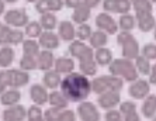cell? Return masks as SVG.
<instances>
[{"label": "cell", "instance_id": "obj_16", "mask_svg": "<svg viewBox=\"0 0 156 121\" xmlns=\"http://www.w3.org/2000/svg\"><path fill=\"white\" fill-rule=\"evenodd\" d=\"M30 97L33 100L34 104L37 106H44L45 103H48V97H49V93L47 92V87L44 84H33L30 87Z\"/></svg>", "mask_w": 156, "mask_h": 121}, {"label": "cell", "instance_id": "obj_55", "mask_svg": "<svg viewBox=\"0 0 156 121\" xmlns=\"http://www.w3.org/2000/svg\"><path fill=\"white\" fill-rule=\"evenodd\" d=\"M151 3H156V0H151Z\"/></svg>", "mask_w": 156, "mask_h": 121}, {"label": "cell", "instance_id": "obj_28", "mask_svg": "<svg viewBox=\"0 0 156 121\" xmlns=\"http://www.w3.org/2000/svg\"><path fill=\"white\" fill-rule=\"evenodd\" d=\"M40 24L42 27V30L52 31V30H55L56 26H58V19H56V16L54 13H45V14H41Z\"/></svg>", "mask_w": 156, "mask_h": 121}, {"label": "cell", "instance_id": "obj_56", "mask_svg": "<svg viewBox=\"0 0 156 121\" xmlns=\"http://www.w3.org/2000/svg\"><path fill=\"white\" fill-rule=\"evenodd\" d=\"M152 121H156V116H155V117H153V118H152Z\"/></svg>", "mask_w": 156, "mask_h": 121}, {"label": "cell", "instance_id": "obj_48", "mask_svg": "<svg viewBox=\"0 0 156 121\" xmlns=\"http://www.w3.org/2000/svg\"><path fill=\"white\" fill-rule=\"evenodd\" d=\"M83 4H86L89 9H93V7H97L98 4L101 3V0H82Z\"/></svg>", "mask_w": 156, "mask_h": 121}, {"label": "cell", "instance_id": "obj_43", "mask_svg": "<svg viewBox=\"0 0 156 121\" xmlns=\"http://www.w3.org/2000/svg\"><path fill=\"white\" fill-rule=\"evenodd\" d=\"M136 110V107H135V103L134 101H124V103H120V113L122 114V116H125V114L131 113V111H135Z\"/></svg>", "mask_w": 156, "mask_h": 121}, {"label": "cell", "instance_id": "obj_23", "mask_svg": "<svg viewBox=\"0 0 156 121\" xmlns=\"http://www.w3.org/2000/svg\"><path fill=\"white\" fill-rule=\"evenodd\" d=\"M61 82H62L61 75L56 73L55 70H48L42 76V84L47 89H51V90H55L56 87H59Z\"/></svg>", "mask_w": 156, "mask_h": 121}, {"label": "cell", "instance_id": "obj_45", "mask_svg": "<svg viewBox=\"0 0 156 121\" xmlns=\"http://www.w3.org/2000/svg\"><path fill=\"white\" fill-rule=\"evenodd\" d=\"M105 121H124L122 120V114L118 110H108L105 113Z\"/></svg>", "mask_w": 156, "mask_h": 121}, {"label": "cell", "instance_id": "obj_35", "mask_svg": "<svg viewBox=\"0 0 156 121\" xmlns=\"http://www.w3.org/2000/svg\"><path fill=\"white\" fill-rule=\"evenodd\" d=\"M91 34H93V30H91V27L89 26L87 23L79 24V27H77V30H76V37L79 38L80 41L89 40V38L91 37Z\"/></svg>", "mask_w": 156, "mask_h": 121}, {"label": "cell", "instance_id": "obj_41", "mask_svg": "<svg viewBox=\"0 0 156 121\" xmlns=\"http://www.w3.org/2000/svg\"><path fill=\"white\" fill-rule=\"evenodd\" d=\"M59 114H61V110H59V109L49 107V109L45 110V113H44V120L45 121H58Z\"/></svg>", "mask_w": 156, "mask_h": 121}, {"label": "cell", "instance_id": "obj_1", "mask_svg": "<svg viewBox=\"0 0 156 121\" xmlns=\"http://www.w3.org/2000/svg\"><path fill=\"white\" fill-rule=\"evenodd\" d=\"M61 92L68 99V101H86V99L91 93V82L86 75L79 73V72H72L62 79Z\"/></svg>", "mask_w": 156, "mask_h": 121}, {"label": "cell", "instance_id": "obj_52", "mask_svg": "<svg viewBox=\"0 0 156 121\" xmlns=\"http://www.w3.org/2000/svg\"><path fill=\"white\" fill-rule=\"evenodd\" d=\"M6 3H9V4H14V3H17L18 0H4Z\"/></svg>", "mask_w": 156, "mask_h": 121}, {"label": "cell", "instance_id": "obj_19", "mask_svg": "<svg viewBox=\"0 0 156 121\" xmlns=\"http://www.w3.org/2000/svg\"><path fill=\"white\" fill-rule=\"evenodd\" d=\"M54 70L59 75H69L75 70V61L68 56H61L55 59Z\"/></svg>", "mask_w": 156, "mask_h": 121}, {"label": "cell", "instance_id": "obj_8", "mask_svg": "<svg viewBox=\"0 0 156 121\" xmlns=\"http://www.w3.org/2000/svg\"><path fill=\"white\" fill-rule=\"evenodd\" d=\"M149 92H151V84L145 79H136L128 87V94L135 100H144L146 96H149Z\"/></svg>", "mask_w": 156, "mask_h": 121}, {"label": "cell", "instance_id": "obj_15", "mask_svg": "<svg viewBox=\"0 0 156 121\" xmlns=\"http://www.w3.org/2000/svg\"><path fill=\"white\" fill-rule=\"evenodd\" d=\"M27 117V109L21 104L7 107L2 114L3 121H23Z\"/></svg>", "mask_w": 156, "mask_h": 121}, {"label": "cell", "instance_id": "obj_32", "mask_svg": "<svg viewBox=\"0 0 156 121\" xmlns=\"http://www.w3.org/2000/svg\"><path fill=\"white\" fill-rule=\"evenodd\" d=\"M135 68H136V72L141 75H149L151 73V62H149V59H146L145 56L142 55H138L135 58Z\"/></svg>", "mask_w": 156, "mask_h": 121}, {"label": "cell", "instance_id": "obj_14", "mask_svg": "<svg viewBox=\"0 0 156 121\" xmlns=\"http://www.w3.org/2000/svg\"><path fill=\"white\" fill-rule=\"evenodd\" d=\"M9 72V82L11 89H18L28 84L30 75L28 72H24L21 69H7Z\"/></svg>", "mask_w": 156, "mask_h": 121}, {"label": "cell", "instance_id": "obj_37", "mask_svg": "<svg viewBox=\"0 0 156 121\" xmlns=\"http://www.w3.org/2000/svg\"><path fill=\"white\" fill-rule=\"evenodd\" d=\"M24 37H26V34L24 31L18 28H14L10 31V37H9V45H18L24 42Z\"/></svg>", "mask_w": 156, "mask_h": 121}, {"label": "cell", "instance_id": "obj_36", "mask_svg": "<svg viewBox=\"0 0 156 121\" xmlns=\"http://www.w3.org/2000/svg\"><path fill=\"white\" fill-rule=\"evenodd\" d=\"M131 6L135 9V13H138V11H152L151 0H131Z\"/></svg>", "mask_w": 156, "mask_h": 121}, {"label": "cell", "instance_id": "obj_5", "mask_svg": "<svg viewBox=\"0 0 156 121\" xmlns=\"http://www.w3.org/2000/svg\"><path fill=\"white\" fill-rule=\"evenodd\" d=\"M117 41H118V44L121 47V51H122V56L125 59H135L136 56L141 54V48H139V44L136 38L132 35L131 33H124L121 31L118 35H117Z\"/></svg>", "mask_w": 156, "mask_h": 121}, {"label": "cell", "instance_id": "obj_38", "mask_svg": "<svg viewBox=\"0 0 156 121\" xmlns=\"http://www.w3.org/2000/svg\"><path fill=\"white\" fill-rule=\"evenodd\" d=\"M10 31L11 28L4 24V23H0V45H9V37H10Z\"/></svg>", "mask_w": 156, "mask_h": 121}, {"label": "cell", "instance_id": "obj_25", "mask_svg": "<svg viewBox=\"0 0 156 121\" xmlns=\"http://www.w3.org/2000/svg\"><path fill=\"white\" fill-rule=\"evenodd\" d=\"M48 103L51 104V107H55V109H59V110H65L68 107V99H66L63 93L58 92V90H52L49 93V97H48Z\"/></svg>", "mask_w": 156, "mask_h": 121}, {"label": "cell", "instance_id": "obj_40", "mask_svg": "<svg viewBox=\"0 0 156 121\" xmlns=\"http://www.w3.org/2000/svg\"><path fill=\"white\" fill-rule=\"evenodd\" d=\"M10 87V82H9V72L7 69L0 70V94L4 93Z\"/></svg>", "mask_w": 156, "mask_h": 121}, {"label": "cell", "instance_id": "obj_49", "mask_svg": "<svg viewBox=\"0 0 156 121\" xmlns=\"http://www.w3.org/2000/svg\"><path fill=\"white\" fill-rule=\"evenodd\" d=\"M149 84H156V65L151 68V73H149Z\"/></svg>", "mask_w": 156, "mask_h": 121}, {"label": "cell", "instance_id": "obj_27", "mask_svg": "<svg viewBox=\"0 0 156 121\" xmlns=\"http://www.w3.org/2000/svg\"><path fill=\"white\" fill-rule=\"evenodd\" d=\"M90 41V47L93 49H98V48H104L108 42V37H107V34L103 33V31H93L91 34V37L89 38Z\"/></svg>", "mask_w": 156, "mask_h": 121}, {"label": "cell", "instance_id": "obj_33", "mask_svg": "<svg viewBox=\"0 0 156 121\" xmlns=\"http://www.w3.org/2000/svg\"><path fill=\"white\" fill-rule=\"evenodd\" d=\"M27 120L28 121H45L44 120V111L40 106L33 104L27 109Z\"/></svg>", "mask_w": 156, "mask_h": 121}, {"label": "cell", "instance_id": "obj_44", "mask_svg": "<svg viewBox=\"0 0 156 121\" xmlns=\"http://www.w3.org/2000/svg\"><path fill=\"white\" fill-rule=\"evenodd\" d=\"M65 2L63 0H48V10L49 13H54V11H61L63 7Z\"/></svg>", "mask_w": 156, "mask_h": 121}, {"label": "cell", "instance_id": "obj_50", "mask_svg": "<svg viewBox=\"0 0 156 121\" xmlns=\"http://www.w3.org/2000/svg\"><path fill=\"white\" fill-rule=\"evenodd\" d=\"M65 4L69 9H76L79 4H82V0H65Z\"/></svg>", "mask_w": 156, "mask_h": 121}, {"label": "cell", "instance_id": "obj_6", "mask_svg": "<svg viewBox=\"0 0 156 121\" xmlns=\"http://www.w3.org/2000/svg\"><path fill=\"white\" fill-rule=\"evenodd\" d=\"M30 21L28 13L26 9H11V10L4 13V24L14 28H21L26 27Z\"/></svg>", "mask_w": 156, "mask_h": 121}, {"label": "cell", "instance_id": "obj_22", "mask_svg": "<svg viewBox=\"0 0 156 121\" xmlns=\"http://www.w3.org/2000/svg\"><path fill=\"white\" fill-rule=\"evenodd\" d=\"M142 116L146 118H153L156 116V96L155 94H149L144 99L141 107Z\"/></svg>", "mask_w": 156, "mask_h": 121}, {"label": "cell", "instance_id": "obj_12", "mask_svg": "<svg viewBox=\"0 0 156 121\" xmlns=\"http://www.w3.org/2000/svg\"><path fill=\"white\" fill-rule=\"evenodd\" d=\"M135 20H136V26L142 33H149L156 26L152 11H138V13H135Z\"/></svg>", "mask_w": 156, "mask_h": 121}, {"label": "cell", "instance_id": "obj_11", "mask_svg": "<svg viewBox=\"0 0 156 121\" xmlns=\"http://www.w3.org/2000/svg\"><path fill=\"white\" fill-rule=\"evenodd\" d=\"M121 103V96L120 92H107L98 96L97 104L101 107L103 110H114V107L120 106Z\"/></svg>", "mask_w": 156, "mask_h": 121}, {"label": "cell", "instance_id": "obj_46", "mask_svg": "<svg viewBox=\"0 0 156 121\" xmlns=\"http://www.w3.org/2000/svg\"><path fill=\"white\" fill-rule=\"evenodd\" d=\"M35 10L38 11L40 14L49 13V10H48V0H37L35 2Z\"/></svg>", "mask_w": 156, "mask_h": 121}, {"label": "cell", "instance_id": "obj_4", "mask_svg": "<svg viewBox=\"0 0 156 121\" xmlns=\"http://www.w3.org/2000/svg\"><path fill=\"white\" fill-rule=\"evenodd\" d=\"M124 86V80L117 76H97L91 82V92L103 94L107 92H120Z\"/></svg>", "mask_w": 156, "mask_h": 121}, {"label": "cell", "instance_id": "obj_20", "mask_svg": "<svg viewBox=\"0 0 156 121\" xmlns=\"http://www.w3.org/2000/svg\"><path fill=\"white\" fill-rule=\"evenodd\" d=\"M21 100V92L18 89H7L0 94V104L4 107H11L18 104Z\"/></svg>", "mask_w": 156, "mask_h": 121}, {"label": "cell", "instance_id": "obj_24", "mask_svg": "<svg viewBox=\"0 0 156 121\" xmlns=\"http://www.w3.org/2000/svg\"><path fill=\"white\" fill-rule=\"evenodd\" d=\"M14 56L16 52L11 47H9V45L2 47L0 48V68H3V69L10 68L13 61H14Z\"/></svg>", "mask_w": 156, "mask_h": 121}, {"label": "cell", "instance_id": "obj_53", "mask_svg": "<svg viewBox=\"0 0 156 121\" xmlns=\"http://www.w3.org/2000/svg\"><path fill=\"white\" fill-rule=\"evenodd\" d=\"M26 2H28V3H35L37 0H26Z\"/></svg>", "mask_w": 156, "mask_h": 121}, {"label": "cell", "instance_id": "obj_9", "mask_svg": "<svg viewBox=\"0 0 156 121\" xmlns=\"http://www.w3.org/2000/svg\"><path fill=\"white\" fill-rule=\"evenodd\" d=\"M96 26L100 31L105 34H117L118 31V24L113 19V16H110L108 13H100L96 17Z\"/></svg>", "mask_w": 156, "mask_h": 121}, {"label": "cell", "instance_id": "obj_51", "mask_svg": "<svg viewBox=\"0 0 156 121\" xmlns=\"http://www.w3.org/2000/svg\"><path fill=\"white\" fill-rule=\"evenodd\" d=\"M6 13V2L4 0H0V16Z\"/></svg>", "mask_w": 156, "mask_h": 121}, {"label": "cell", "instance_id": "obj_47", "mask_svg": "<svg viewBox=\"0 0 156 121\" xmlns=\"http://www.w3.org/2000/svg\"><path fill=\"white\" fill-rule=\"evenodd\" d=\"M122 120L124 121H141V117H139V114L135 110V111H131V113L125 114Z\"/></svg>", "mask_w": 156, "mask_h": 121}, {"label": "cell", "instance_id": "obj_39", "mask_svg": "<svg viewBox=\"0 0 156 121\" xmlns=\"http://www.w3.org/2000/svg\"><path fill=\"white\" fill-rule=\"evenodd\" d=\"M142 56H145L149 61L156 59V45L155 44H146L142 48Z\"/></svg>", "mask_w": 156, "mask_h": 121}, {"label": "cell", "instance_id": "obj_29", "mask_svg": "<svg viewBox=\"0 0 156 121\" xmlns=\"http://www.w3.org/2000/svg\"><path fill=\"white\" fill-rule=\"evenodd\" d=\"M117 24H118V28H121L124 33H129L136 26V20H135L134 16H131V14H122L118 19Z\"/></svg>", "mask_w": 156, "mask_h": 121}, {"label": "cell", "instance_id": "obj_7", "mask_svg": "<svg viewBox=\"0 0 156 121\" xmlns=\"http://www.w3.org/2000/svg\"><path fill=\"white\" fill-rule=\"evenodd\" d=\"M77 116L82 121H100V113H98L96 104L91 101H82L77 106Z\"/></svg>", "mask_w": 156, "mask_h": 121}, {"label": "cell", "instance_id": "obj_18", "mask_svg": "<svg viewBox=\"0 0 156 121\" xmlns=\"http://www.w3.org/2000/svg\"><path fill=\"white\" fill-rule=\"evenodd\" d=\"M55 63V56L52 54V51H42L38 54L37 56V69L42 70V72H48V70H52Z\"/></svg>", "mask_w": 156, "mask_h": 121}, {"label": "cell", "instance_id": "obj_31", "mask_svg": "<svg viewBox=\"0 0 156 121\" xmlns=\"http://www.w3.org/2000/svg\"><path fill=\"white\" fill-rule=\"evenodd\" d=\"M42 27H41L40 21H28L26 27H24V34L30 40H35V38H40V35L42 34Z\"/></svg>", "mask_w": 156, "mask_h": 121}, {"label": "cell", "instance_id": "obj_42", "mask_svg": "<svg viewBox=\"0 0 156 121\" xmlns=\"http://www.w3.org/2000/svg\"><path fill=\"white\" fill-rule=\"evenodd\" d=\"M58 121H76V114L72 110H61V114L58 117Z\"/></svg>", "mask_w": 156, "mask_h": 121}, {"label": "cell", "instance_id": "obj_21", "mask_svg": "<svg viewBox=\"0 0 156 121\" xmlns=\"http://www.w3.org/2000/svg\"><path fill=\"white\" fill-rule=\"evenodd\" d=\"M90 14H91V9H89L86 4H79L76 9H73V13H72V20L76 24H84L87 20L90 19Z\"/></svg>", "mask_w": 156, "mask_h": 121}, {"label": "cell", "instance_id": "obj_3", "mask_svg": "<svg viewBox=\"0 0 156 121\" xmlns=\"http://www.w3.org/2000/svg\"><path fill=\"white\" fill-rule=\"evenodd\" d=\"M110 73L113 76H117L122 79V80H127L129 83L135 82L138 79V72H136V68H135L134 62L129 61V59L125 58H118V59H113L111 63L108 65Z\"/></svg>", "mask_w": 156, "mask_h": 121}, {"label": "cell", "instance_id": "obj_54", "mask_svg": "<svg viewBox=\"0 0 156 121\" xmlns=\"http://www.w3.org/2000/svg\"><path fill=\"white\" fill-rule=\"evenodd\" d=\"M155 40H156V26H155Z\"/></svg>", "mask_w": 156, "mask_h": 121}, {"label": "cell", "instance_id": "obj_2", "mask_svg": "<svg viewBox=\"0 0 156 121\" xmlns=\"http://www.w3.org/2000/svg\"><path fill=\"white\" fill-rule=\"evenodd\" d=\"M69 54L79 61L80 73L86 76H94L97 73V63L94 61V51L90 45L82 41H72L69 45Z\"/></svg>", "mask_w": 156, "mask_h": 121}, {"label": "cell", "instance_id": "obj_17", "mask_svg": "<svg viewBox=\"0 0 156 121\" xmlns=\"http://www.w3.org/2000/svg\"><path fill=\"white\" fill-rule=\"evenodd\" d=\"M58 37L66 42H72L76 38V28L72 21H61L58 24Z\"/></svg>", "mask_w": 156, "mask_h": 121}, {"label": "cell", "instance_id": "obj_10", "mask_svg": "<svg viewBox=\"0 0 156 121\" xmlns=\"http://www.w3.org/2000/svg\"><path fill=\"white\" fill-rule=\"evenodd\" d=\"M131 0H103V9L105 13H118V14H128L131 10Z\"/></svg>", "mask_w": 156, "mask_h": 121}, {"label": "cell", "instance_id": "obj_34", "mask_svg": "<svg viewBox=\"0 0 156 121\" xmlns=\"http://www.w3.org/2000/svg\"><path fill=\"white\" fill-rule=\"evenodd\" d=\"M20 69L24 70V72H30V70L37 69V58L23 55V58L20 59Z\"/></svg>", "mask_w": 156, "mask_h": 121}, {"label": "cell", "instance_id": "obj_13", "mask_svg": "<svg viewBox=\"0 0 156 121\" xmlns=\"http://www.w3.org/2000/svg\"><path fill=\"white\" fill-rule=\"evenodd\" d=\"M38 44L45 51H54L61 45V38L58 37V34L52 31H42V34L38 38Z\"/></svg>", "mask_w": 156, "mask_h": 121}, {"label": "cell", "instance_id": "obj_26", "mask_svg": "<svg viewBox=\"0 0 156 121\" xmlns=\"http://www.w3.org/2000/svg\"><path fill=\"white\" fill-rule=\"evenodd\" d=\"M94 61L100 66H107L113 61V54L108 48H98V49H94Z\"/></svg>", "mask_w": 156, "mask_h": 121}, {"label": "cell", "instance_id": "obj_30", "mask_svg": "<svg viewBox=\"0 0 156 121\" xmlns=\"http://www.w3.org/2000/svg\"><path fill=\"white\" fill-rule=\"evenodd\" d=\"M23 51H24V55L37 58L38 54L41 52V47L35 40H30L28 38V40H24V42H23Z\"/></svg>", "mask_w": 156, "mask_h": 121}]
</instances>
